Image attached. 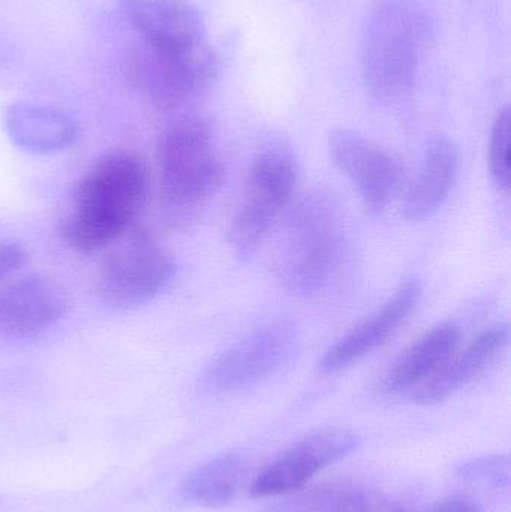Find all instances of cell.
Here are the masks:
<instances>
[{"instance_id":"cell-1","label":"cell","mask_w":511,"mask_h":512,"mask_svg":"<svg viewBox=\"0 0 511 512\" xmlns=\"http://www.w3.org/2000/svg\"><path fill=\"white\" fill-rule=\"evenodd\" d=\"M149 188V170L140 156L107 153L75 183L60 237L78 254L107 251L135 227Z\"/></svg>"},{"instance_id":"cell-2","label":"cell","mask_w":511,"mask_h":512,"mask_svg":"<svg viewBox=\"0 0 511 512\" xmlns=\"http://www.w3.org/2000/svg\"><path fill=\"white\" fill-rule=\"evenodd\" d=\"M347 258L338 201L323 191L309 192L288 216L273 267L285 289L312 297L330 288Z\"/></svg>"},{"instance_id":"cell-3","label":"cell","mask_w":511,"mask_h":512,"mask_svg":"<svg viewBox=\"0 0 511 512\" xmlns=\"http://www.w3.org/2000/svg\"><path fill=\"white\" fill-rule=\"evenodd\" d=\"M428 20L411 0H378L362 36L363 75L375 98L395 102L413 89Z\"/></svg>"},{"instance_id":"cell-4","label":"cell","mask_w":511,"mask_h":512,"mask_svg":"<svg viewBox=\"0 0 511 512\" xmlns=\"http://www.w3.org/2000/svg\"><path fill=\"white\" fill-rule=\"evenodd\" d=\"M159 191L176 209L200 206L225 179V164L216 150L209 123L197 117L165 129L156 146Z\"/></svg>"},{"instance_id":"cell-5","label":"cell","mask_w":511,"mask_h":512,"mask_svg":"<svg viewBox=\"0 0 511 512\" xmlns=\"http://www.w3.org/2000/svg\"><path fill=\"white\" fill-rule=\"evenodd\" d=\"M129 86L153 107L180 110L200 98L218 74V59L209 42L186 51H167L141 41L122 63Z\"/></svg>"},{"instance_id":"cell-6","label":"cell","mask_w":511,"mask_h":512,"mask_svg":"<svg viewBox=\"0 0 511 512\" xmlns=\"http://www.w3.org/2000/svg\"><path fill=\"white\" fill-rule=\"evenodd\" d=\"M296 180V161L285 147H266L255 156L242 198L228 222V245L237 258L246 261L257 254L276 218L290 203Z\"/></svg>"},{"instance_id":"cell-7","label":"cell","mask_w":511,"mask_h":512,"mask_svg":"<svg viewBox=\"0 0 511 512\" xmlns=\"http://www.w3.org/2000/svg\"><path fill=\"white\" fill-rule=\"evenodd\" d=\"M176 262L152 234L134 227L107 249L96 289L105 306L137 310L159 297L176 277Z\"/></svg>"},{"instance_id":"cell-8","label":"cell","mask_w":511,"mask_h":512,"mask_svg":"<svg viewBox=\"0 0 511 512\" xmlns=\"http://www.w3.org/2000/svg\"><path fill=\"white\" fill-rule=\"evenodd\" d=\"M293 322L276 319L255 328L204 370V390L213 394L245 390L272 375L293 351Z\"/></svg>"},{"instance_id":"cell-9","label":"cell","mask_w":511,"mask_h":512,"mask_svg":"<svg viewBox=\"0 0 511 512\" xmlns=\"http://www.w3.org/2000/svg\"><path fill=\"white\" fill-rule=\"evenodd\" d=\"M356 433L341 427H323L303 436L252 481L257 499L279 498L302 492L318 474L341 462L359 448Z\"/></svg>"},{"instance_id":"cell-10","label":"cell","mask_w":511,"mask_h":512,"mask_svg":"<svg viewBox=\"0 0 511 512\" xmlns=\"http://www.w3.org/2000/svg\"><path fill=\"white\" fill-rule=\"evenodd\" d=\"M329 150L336 167L351 180L369 212H380L402 183L401 162L377 144L354 132L333 131Z\"/></svg>"},{"instance_id":"cell-11","label":"cell","mask_w":511,"mask_h":512,"mask_svg":"<svg viewBox=\"0 0 511 512\" xmlns=\"http://www.w3.org/2000/svg\"><path fill=\"white\" fill-rule=\"evenodd\" d=\"M62 286L44 274L32 273L0 288V334L33 339L53 328L68 313Z\"/></svg>"},{"instance_id":"cell-12","label":"cell","mask_w":511,"mask_h":512,"mask_svg":"<svg viewBox=\"0 0 511 512\" xmlns=\"http://www.w3.org/2000/svg\"><path fill=\"white\" fill-rule=\"evenodd\" d=\"M422 291V283L417 279L402 283L374 315L360 322L324 352L318 361V370L323 375H335L377 351L407 321L419 304Z\"/></svg>"},{"instance_id":"cell-13","label":"cell","mask_w":511,"mask_h":512,"mask_svg":"<svg viewBox=\"0 0 511 512\" xmlns=\"http://www.w3.org/2000/svg\"><path fill=\"white\" fill-rule=\"evenodd\" d=\"M120 9L141 41L167 51L204 44L203 21L189 0H119Z\"/></svg>"},{"instance_id":"cell-14","label":"cell","mask_w":511,"mask_h":512,"mask_svg":"<svg viewBox=\"0 0 511 512\" xmlns=\"http://www.w3.org/2000/svg\"><path fill=\"white\" fill-rule=\"evenodd\" d=\"M509 345V327L504 324L486 328L464 351L452 358L428 381L411 391V399L419 405L446 402L471 382L482 376Z\"/></svg>"},{"instance_id":"cell-15","label":"cell","mask_w":511,"mask_h":512,"mask_svg":"<svg viewBox=\"0 0 511 512\" xmlns=\"http://www.w3.org/2000/svg\"><path fill=\"white\" fill-rule=\"evenodd\" d=\"M3 128L14 146L32 155L51 156L77 143L80 126L60 108L15 102L3 114Z\"/></svg>"},{"instance_id":"cell-16","label":"cell","mask_w":511,"mask_h":512,"mask_svg":"<svg viewBox=\"0 0 511 512\" xmlns=\"http://www.w3.org/2000/svg\"><path fill=\"white\" fill-rule=\"evenodd\" d=\"M458 147L446 137L429 143L419 173L414 177L402 201V216L410 222L431 218L449 197L458 177Z\"/></svg>"},{"instance_id":"cell-17","label":"cell","mask_w":511,"mask_h":512,"mask_svg":"<svg viewBox=\"0 0 511 512\" xmlns=\"http://www.w3.org/2000/svg\"><path fill=\"white\" fill-rule=\"evenodd\" d=\"M461 339V330L453 324L426 331L393 364L384 378V390L390 394L416 390L452 358Z\"/></svg>"},{"instance_id":"cell-18","label":"cell","mask_w":511,"mask_h":512,"mask_svg":"<svg viewBox=\"0 0 511 512\" xmlns=\"http://www.w3.org/2000/svg\"><path fill=\"white\" fill-rule=\"evenodd\" d=\"M273 512H411L401 499L354 483H330L306 490Z\"/></svg>"},{"instance_id":"cell-19","label":"cell","mask_w":511,"mask_h":512,"mask_svg":"<svg viewBox=\"0 0 511 512\" xmlns=\"http://www.w3.org/2000/svg\"><path fill=\"white\" fill-rule=\"evenodd\" d=\"M246 475V460L239 451H227L195 469L182 486L188 504L221 508L236 498Z\"/></svg>"},{"instance_id":"cell-20","label":"cell","mask_w":511,"mask_h":512,"mask_svg":"<svg viewBox=\"0 0 511 512\" xmlns=\"http://www.w3.org/2000/svg\"><path fill=\"white\" fill-rule=\"evenodd\" d=\"M510 135V110L506 107L495 120L489 144V171L495 185L504 192L510 189Z\"/></svg>"},{"instance_id":"cell-21","label":"cell","mask_w":511,"mask_h":512,"mask_svg":"<svg viewBox=\"0 0 511 512\" xmlns=\"http://www.w3.org/2000/svg\"><path fill=\"white\" fill-rule=\"evenodd\" d=\"M458 475L465 481H476L491 484L497 489H507L510 477L509 457L501 454L479 457L462 465Z\"/></svg>"},{"instance_id":"cell-22","label":"cell","mask_w":511,"mask_h":512,"mask_svg":"<svg viewBox=\"0 0 511 512\" xmlns=\"http://www.w3.org/2000/svg\"><path fill=\"white\" fill-rule=\"evenodd\" d=\"M27 262V249L17 240H0V286Z\"/></svg>"},{"instance_id":"cell-23","label":"cell","mask_w":511,"mask_h":512,"mask_svg":"<svg viewBox=\"0 0 511 512\" xmlns=\"http://www.w3.org/2000/svg\"><path fill=\"white\" fill-rule=\"evenodd\" d=\"M428 512H485V508L468 496H450L437 502Z\"/></svg>"}]
</instances>
